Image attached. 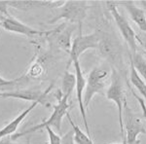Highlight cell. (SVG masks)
Instances as JSON below:
<instances>
[{
    "label": "cell",
    "mask_w": 146,
    "mask_h": 144,
    "mask_svg": "<svg viewBox=\"0 0 146 144\" xmlns=\"http://www.w3.org/2000/svg\"><path fill=\"white\" fill-rule=\"evenodd\" d=\"M113 69L107 63L96 65L86 77V87L84 92V104L86 110L89 109L92 100L96 94H103L111 83Z\"/></svg>",
    "instance_id": "1"
},
{
    "label": "cell",
    "mask_w": 146,
    "mask_h": 144,
    "mask_svg": "<svg viewBox=\"0 0 146 144\" xmlns=\"http://www.w3.org/2000/svg\"><path fill=\"white\" fill-rule=\"evenodd\" d=\"M68 98H69V96H60V94L58 93V102L53 105L54 110L52 112L51 116L46 121L40 123V124L36 125V126L29 127L27 131H21V133H16L15 134L11 135L12 139L15 141L16 139L22 137V136L32 133L34 131H39V129H45L46 127H50L52 129H55L56 133H60L62 131V119L64 116H66V114L68 113V109L70 107V103L68 102Z\"/></svg>",
    "instance_id": "2"
},
{
    "label": "cell",
    "mask_w": 146,
    "mask_h": 144,
    "mask_svg": "<svg viewBox=\"0 0 146 144\" xmlns=\"http://www.w3.org/2000/svg\"><path fill=\"white\" fill-rule=\"evenodd\" d=\"M90 9L88 2L84 0H67L63 1V4L58 8L55 17L51 19L48 23L53 25L60 20H65V23L70 25L77 23L79 29H82L84 20L87 17V13Z\"/></svg>",
    "instance_id": "3"
},
{
    "label": "cell",
    "mask_w": 146,
    "mask_h": 144,
    "mask_svg": "<svg viewBox=\"0 0 146 144\" xmlns=\"http://www.w3.org/2000/svg\"><path fill=\"white\" fill-rule=\"evenodd\" d=\"M105 96L109 101L115 103L118 109V120H119V127H120V134H121L122 140H124L125 131H124V107L127 102V96H126V89L125 84L122 79V76L119 72L115 69L112 71L111 83L105 92Z\"/></svg>",
    "instance_id": "4"
},
{
    "label": "cell",
    "mask_w": 146,
    "mask_h": 144,
    "mask_svg": "<svg viewBox=\"0 0 146 144\" xmlns=\"http://www.w3.org/2000/svg\"><path fill=\"white\" fill-rule=\"evenodd\" d=\"M106 6L108 11L111 14L115 23H116L117 27H118L122 37L126 41V43L128 44L131 55H135V53H137V41L139 42L140 39L137 37L135 31L131 27V25H129V21L119 11L116 4L113 3L112 1H107Z\"/></svg>",
    "instance_id": "5"
},
{
    "label": "cell",
    "mask_w": 146,
    "mask_h": 144,
    "mask_svg": "<svg viewBox=\"0 0 146 144\" xmlns=\"http://www.w3.org/2000/svg\"><path fill=\"white\" fill-rule=\"evenodd\" d=\"M74 29V25L67 23H62L55 29L47 30L45 38L52 49L65 52L69 55L72 46V33Z\"/></svg>",
    "instance_id": "6"
},
{
    "label": "cell",
    "mask_w": 146,
    "mask_h": 144,
    "mask_svg": "<svg viewBox=\"0 0 146 144\" xmlns=\"http://www.w3.org/2000/svg\"><path fill=\"white\" fill-rule=\"evenodd\" d=\"M124 131L125 137L123 144H140L138 136L146 133V126L137 115L126 103L124 107Z\"/></svg>",
    "instance_id": "7"
},
{
    "label": "cell",
    "mask_w": 146,
    "mask_h": 144,
    "mask_svg": "<svg viewBox=\"0 0 146 144\" xmlns=\"http://www.w3.org/2000/svg\"><path fill=\"white\" fill-rule=\"evenodd\" d=\"M54 87V83H52L45 91H40L37 89H22V90H15L10 92H0L1 98H11L22 100L25 101H32V102H39V104L44 105L47 108H50L52 106L50 94L52 89Z\"/></svg>",
    "instance_id": "8"
},
{
    "label": "cell",
    "mask_w": 146,
    "mask_h": 144,
    "mask_svg": "<svg viewBox=\"0 0 146 144\" xmlns=\"http://www.w3.org/2000/svg\"><path fill=\"white\" fill-rule=\"evenodd\" d=\"M100 39V36L96 32L83 35L82 31H79V34L72 40L71 50L69 52V58H68L65 70H68L71 63L74 62L75 60H79L81 55L86 51L90 50V49H98Z\"/></svg>",
    "instance_id": "9"
},
{
    "label": "cell",
    "mask_w": 146,
    "mask_h": 144,
    "mask_svg": "<svg viewBox=\"0 0 146 144\" xmlns=\"http://www.w3.org/2000/svg\"><path fill=\"white\" fill-rule=\"evenodd\" d=\"M73 64H74L75 68V76H76V87H75V90H76V98L79 106V111L81 113L82 120L84 122L86 133L89 136H91L90 127H89L88 120H87V110L84 104V92L85 87H86V77L84 76V73L82 71V67L79 60H75L73 62Z\"/></svg>",
    "instance_id": "10"
},
{
    "label": "cell",
    "mask_w": 146,
    "mask_h": 144,
    "mask_svg": "<svg viewBox=\"0 0 146 144\" xmlns=\"http://www.w3.org/2000/svg\"><path fill=\"white\" fill-rule=\"evenodd\" d=\"M0 27H2L9 32L22 34L27 37H29V38H33L35 36H45L47 33V30L41 31V30L34 29V28L30 27L29 25H25L23 22H20L16 18L11 17V16L2 19V21L0 22Z\"/></svg>",
    "instance_id": "11"
},
{
    "label": "cell",
    "mask_w": 146,
    "mask_h": 144,
    "mask_svg": "<svg viewBox=\"0 0 146 144\" xmlns=\"http://www.w3.org/2000/svg\"><path fill=\"white\" fill-rule=\"evenodd\" d=\"M50 62L51 56H49V53H43L39 54V55L36 54L35 60H32L31 64L27 71V74L23 75V77L27 80L39 79L46 73V70L48 69Z\"/></svg>",
    "instance_id": "12"
},
{
    "label": "cell",
    "mask_w": 146,
    "mask_h": 144,
    "mask_svg": "<svg viewBox=\"0 0 146 144\" xmlns=\"http://www.w3.org/2000/svg\"><path fill=\"white\" fill-rule=\"evenodd\" d=\"M38 104H39V102H37V101L32 102L27 108H25L23 112H21L15 119H13L11 122H9L5 127H2V129H0V139L8 135H13V134H15L17 133V129L19 126H20V124H22V122L27 118V115Z\"/></svg>",
    "instance_id": "13"
},
{
    "label": "cell",
    "mask_w": 146,
    "mask_h": 144,
    "mask_svg": "<svg viewBox=\"0 0 146 144\" xmlns=\"http://www.w3.org/2000/svg\"><path fill=\"white\" fill-rule=\"evenodd\" d=\"M122 4L128 11L129 18L141 31L146 33V14L142 7L136 6L133 1H123Z\"/></svg>",
    "instance_id": "14"
},
{
    "label": "cell",
    "mask_w": 146,
    "mask_h": 144,
    "mask_svg": "<svg viewBox=\"0 0 146 144\" xmlns=\"http://www.w3.org/2000/svg\"><path fill=\"white\" fill-rule=\"evenodd\" d=\"M75 87H76V76H75V74H72L68 70H65L62 75V86L58 90L60 96H70Z\"/></svg>",
    "instance_id": "15"
},
{
    "label": "cell",
    "mask_w": 146,
    "mask_h": 144,
    "mask_svg": "<svg viewBox=\"0 0 146 144\" xmlns=\"http://www.w3.org/2000/svg\"><path fill=\"white\" fill-rule=\"evenodd\" d=\"M129 81H131V85L136 89V91L142 96L143 100H144L146 103V83L143 81V79L140 77L137 71L135 70V66H133V62L129 60Z\"/></svg>",
    "instance_id": "16"
},
{
    "label": "cell",
    "mask_w": 146,
    "mask_h": 144,
    "mask_svg": "<svg viewBox=\"0 0 146 144\" xmlns=\"http://www.w3.org/2000/svg\"><path fill=\"white\" fill-rule=\"evenodd\" d=\"M65 117L67 118L68 122H69V124L71 125L72 129H73V131H74L75 143L76 144H94V141L91 136H89L86 133H84V131L80 129V127L78 125H76L74 122H73V120L71 119V117H70L69 113H67Z\"/></svg>",
    "instance_id": "17"
},
{
    "label": "cell",
    "mask_w": 146,
    "mask_h": 144,
    "mask_svg": "<svg viewBox=\"0 0 146 144\" xmlns=\"http://www.w3.org/2000/svg\"><path fill=\"white\" fill-rule=\"evenodd\" d=\"M129 60L133 62L135 70L146 83V58L139 52H137L135 55L129 56Z\"/></svg>",
    "instance_id": "18"
},
{
    "label": "cell",
    "mask_w": 146,
    "mask_h": 144,
    "mask_svg": "<svg viewBox=\"0 0 146 144\" xmlns=\"http://www.w3.org/2000/svg\"><path fill=\"white\" fill-rule=\"evenodd\" d=\"M98 49L100 51L101 55L104 56L106 58H112L115 56L114 44L112 43L111 40L106 38V37H100Z\"/></svg>",
    "instance_id": "19"
},
{
    "label": "cell",
    "mask_w": 146,
    "mask_h": 144,
    "mask_svg": "<svg viewBox=\"0 0 146 144\" xmlns=\"http://www.w3.org/2000/svg\"><path fill=\"white\" fill-rule=\"evenodd\" d=\"M45 131L49 136V144H62V136L58 134V133L54 131L52 127H46Z\"/></svg>",
    "instance_id": "20"
},
{
    "label": "cell",
    "mask_w": 146,
    "mask_h": 144,
    "mask_svg": "<svg viewBox=\"0 0 146 144\" xmlns=\"http://www.w3.org/2000/svg\"><path fill=\"white\" fill-rule=\"evenodd\" d=\"M62 144H75L74 131H69L62 136Z\"/></svg>",
    "instance_id": "21"
},
{
    "label": "cell",
    "mask_w": 146,
    "mask_h": 144,
    "mask_svg": "<svg viewBox=\"0 0 146 144\" xmlns=\"http://www.w3.org/2000/svg\"><path fill=\"white\" fill-rule=\"evenodd\" d=\"M23 81V77H19L17 79H14V80H5L4 78H2L0 76V85H3V86H14V85L18 84L19 82H22Z\"/></svg>",
    "instance_id": "22"
},
{
    "label": "cell",
    "mask_w": 146,
    "mask_h": 144,
    "mask_svg": "<svg viewBox=\"0 0 146 144\" xmlns=\"http://www.w3.org/2000/svg\"><path fill=\"white\" fill-rule=\"evenodd\" d=\"M131 93H133V96L136 98V100H137V102H138V104L140 105V108H141V110H142V114H143V117H144V119H145V122H146V103H145V101L143 98H139V96L136 94L135 92L133 91H131Z\"/></svg>",
    "instance_id": "23"
},
{
    "label": "cell",
    "mask_w": 146,
    "mask_h": 144,
    "mask_svg": "<svg viewBox=\"0 0 146 144\" xmlns=\"http://www.w3.org/2000/svg\"><path fill=\"white\" fill-rule=\"evenodd\" d=\"M8 8H9V1L0 0V13H1L2 15H5L6 17L10 16L8 12Z\"/></svg>",
    "instance_id": "24"
},
{
    "label": "cell",
    "mask_w": 146,
    "mask_h": 144,
    "mask_svg": "<svg viewBox=\"0 0 146 144\" xmlns=\"http://www.w3.org/2000/svg\"><path fill=\"white\" fill-rule=\"evenodd\" d=\"M0 144H28V143H21V142H16L12 139L11 135L5 136V137L0 139Z\"/></svg>",
    "instance_id": "25"
},
{
    "label": "cell",
    "mask_w": 146,
    "mask_h": 144,
    "mask_svg": "<svg viewBox=\"0 0 146 144\" xmlns=\"http://www.w3.org/2000/svg\"><path fill=\"white\" fill-rule=\"evenodd\" d=\"M140 4H141V6H142L143 10L145 11V14H146V1H141Z\"/></svg>",
    "instance_id": "26"
},
{
    "label": "cell",
    "mask_w": 146,
    "mask_h": 144,
    "mask_svg": "<svg viewBox=\"0 0 146 144\" xmlns=\"http://www.w3.org/2000/svg\"><path fill=\"white\" fill-rule=\"evenodd\" d=\"M139 43L141 44V46L143 47V49L146 51V40H145V41H143V42L141 41V40H139Z\"/></svg>",
    "instance_id": "27"
},
{
    "label": "cell",
    "mask_w": 146,
    "mask_h": 144,
    "mask_svg": "<svg viewBox=\"0 0 146 144\" xmlns=\"http://www.w3.org/2000/svg\"><path fill=\"white\" fill-rule=\"evenodd\" d=\"M3 87H5V86H3V85H0V88H3Z\"/></svg>",
    "instance_id": "28"
},
{
    "label": "cell",
    "mask_w": 146,
    "mask_h": 144,
    "mask_svg": "<svg viewBox=\"0 0 146 144\" xmlns=\"http://www.w3.org/2000/svg\"><path fill=\"white\" fill-rule=\"evenodd\" d=\"M0 98H1V94H0Z\"/></svg>",
    "instance_id": "29"
},
{
    "label": "cell",
    "mask_w": 146,
    "mask_h": 144,
    "mask_svg": "<svg viewBox=\"0 0 146 144\" xmlns=\"http://www.w3.org/2000/svg\"><path fill=\"white\" fill-rule=\"evenodd\" d=\"M116 144H118V143H116Z\"/></svg>",
    "instance_id": "30"
}]
</instances>
